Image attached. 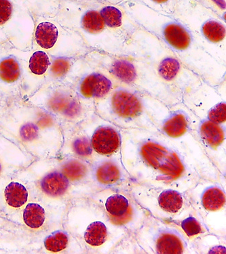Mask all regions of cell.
I'll use <instances>...</instances> for the list:
<instances>
[{
    "mask_svg": "<svg viewBox=\"0 0 226 254\" xmlns=\"http://www.w3.org/2000/svg\"><path fill=\"white\" fill-rule=\"evenodd\" d=\"M36 199L25 182L16 174L0 177V216L18 224L26 205Z\"/></svg>",
    "mask_w": 226,
    "mask_h": 254,
    "instance_id": "obj_25",
    "label": "cell"
},
{
    "mask_svg": "<svg viewBox=\"0 0 226 254\" xmlns=\"http://www.w3.org/2000/svg\"><path fill=\"white\" fill-rule=\"evenodd\" d=\"M92 181L97 190L120 186L129 181V173L122 164L121 153L110 156L98 155L91 164Z\"/></svg>",
    "mask_w": 226,
    "mask_h": 254,
    "instance_id": "obj_26",
    "label": "cell"
},
{
    "mask_svg": "<svg viewBox=\"0 0 226 254\" xmlns=\"http://www.w3.org/2000/svg\"><path fill=\"white\" fill-rule=\"evenodd\" d=\"M151 216L164 222L175 220L190 201L186 192L140 184L130 179L120 185Z\"/></svg>",
    "mask_w": 226,
    "mask_h": 254,
    "instance_id": "obj_16",
    "label": "cell"
},
{
    "mask_svg": "<svg viewBox=\"0 0 226 254\" xmlns=\"http://www.w3.org/2000/svg\"><path fill=\"white\" fill-rule=\"evenodd\" d=\"M32 241L21 226L0 216V254H28Z\"/></svg>",
    "mask_w": 226,
    "mask_h": 254,
    "instance_id": "obj_29",
    "label": "cell"
},
{
    "mask_svg": "<svg viewBox=\"0 0 226 254\" xmlns=\"http://www.w3.org/2000/svg\"><path fill=\"white\" fill-rule=\"evenodd\" d=\"M68 207H57L36 199L29 202L23 211L18 224L33 239L64 227Z\"/></svg>",
    "mask_w": 226,
    "mask_h": 254,
    "instance_id": "obj_22",
    "label": "cell"
},
{
    "mask_svg": "<svg viewBox=\"0 0 226 254\" xmlns=\"http://www.w3.org/2000/svg\"><path fill=\"white\" fill-rule=\"evenodd\" d=\"M226 237L209 233L200 237L192 245L196 254H225Z\"/></svg>",
    "mask_w": 226,
    "mask_h": 254,
    "instance_id": "obj_34",
    "label": "cell"
},
{
    "mask_svg": "<svg viewBox=\"0 0 226 254\" xmlns=\"http://www.w3.org/2000/svg\"><path fill=\"white\" fill-rule=\"evenodd\" d=\"M111 254H146L133 233H129L115 247Z\"/></svg>",
    "mask_w": 226,
    "mask_h": 254,
    "instance_id": "obj_35",
    "label": "cell"
},
{
    "mask_svg": "<svg viewBox=\"0 0 226 254\" xmlns=\"http://www.w3.org/2000/svg\"><path fill=\"white\" fill-rule=\"evenodd\" d=\"M127 12L140 27L155 35L204 81L214 86L226 83V66L209 55L177 18L154 10L144 12L130 9Z\"/></svg>",
    "mask_w": 226,
    "mask_h": 254,
    "instance_id": "obj_4",
    "label": "cell"
},
{
    "mask_svg": "<svg viewBox=\"0 0 226 254\" xmlns=\"http://www.w3.org/2000/svg\"><path fill=\"white\" fill-rule=\"evenodd\" d=\"M151 6L158 8L156 12L173 16L177 9L173 6L175 0H146Z\"/></svg>",
    "mask_w": 226,
    "mask_h": 254,
    "instance_id": "obj_36",
    "label": "cell"
},
{
    "mask_svg": "<svg viewBox=\"0 0 226 254\" xmlns=\"http://www.w3.org/2000/svg\"><path fill=\"white\" fill-rule=\"evenodd\" d=\"M192 125L207 157L220 173L226 177V125L198 118L194 114Z\"/></svg>",
    "mask_w": 226,
    "mask_h": 254,
    "instance_id": "obj_23",
    "label": "cell"
},
{
    "mask_svg": "<svg viewBox=\"0 0 226 254\" xmlns=\"http://www.w3.org/2000/svg\"><path fill=\"white\" fill-rule=\"evenodd\" d=\"M59 155L77 157L91 164L99 154L92 149L88 136L78 126L64 131V142Z\"/></svg>",
    "mask_w": 226,
    "mask_h": 254,
    "instance_id": "obj_32",
    "label": "cell"
},
{
    "mask_svg": "<svg viewBox=\"0 0 226 254\" xmlns=\"http://www.w3.org/2000/svg\"><path fill=\"white\" fill-rule=\"evenodd\" d=\"M114 223L134 233L144 224L149 213L121 186L97 190L88 196Z\"/></svg>",
    "mask_w": 226,
    "mask_h": 254,
    "instance_id": "obj_18",
    "label": "cell"
},
{
    "mask_svg": "<svg viewBox=\"0 0 226 254\" xmlns=\"http://www.w3.org/2000/svg\"><path fill=\"white\" fill-rule=\"evenodd\" d=\"M35 15L16 6L12 0H0V32L12 48L31 49Z\"/></svg>",
    "mask_w": 226,
    "mask_h": 254,
    "instance_id": "obj_21",
    "label": "cell"
},
{
    "mask_svg": "<svg viewBox=\"0 0 226 254\" xmlns=\"http://www.w3.org/2000/svg\"><path fill=\"white\" fill-rule=\"evenodd\" d=\"M21 70L20 99L26 101L40 88L64 82L77 58H55L40 50L21 51L11 46ZM79 58V57H78Z\"/></svg>",
    "mask_w": 226,
    "mask_h": 254,
    "instance_id": "obj_9",
    "label": "cell"
},
{
    "mask_svg": "<svg viewBox=\"0 0 226 254\" xmlns=\"http://www.w3.org/2000/svg\"><path fill=\"white\" fill-rule=\"evenodd\" d=\"M181 103L198 118L226 125V83L214 86L203 81L185 94Z\"/></svg>",
    "mask_w": 226,
    "mask_h": 254,
    "instance_id": "obj_20",
    "label": "cell"
},
{
    "mask_svg": "<svg viewBox=\"0 0 226 254\" xmlns=\"http://www.w3.org/2000/svg\"><path fill=\"white\" fill-rule=\"evenodd\" d=\"M146 109L156 131L167 138L202 179L219 182L226 187V177L207 157L192 128V113L182 103L166 105L144 94Z\"/></svg>",
    "mask_w": 226,
    "mask_h": 254,
    "instance_id": "obj_5",
    "label": "cell"
},
{
    "mask_svg": "<svg viewBox=\"0 0 226 254\" xmlns=\"http://www.w3.org/2000/svg\"><path fill=\"white\" fill-rule=\"evenodd\" d=\"M11 102L9 101L8 98L3 96L2 94L0 92V112L2 111V109L4 108L5 106L8 105L9 103Z\"/></svg>",
    "mask_w": 226,
    "mask_h": 254,
    "instance_id": "obj_37",
    "label": "cell"
},
{
    "mask_svg": "<svg viewBox=\"0 0 226 254\" xmlns=\"http://www.w3.org/2000/svg\"><path fill=\"white\" fill-rule=\"evenodd\" d=\"M94 6L99 10L107 29L125 43L140 27L132 16L127 10H122V7L109 3Z\"/></svg>",
    "mask_w": 226,
    "mask_h": 254,
    "instance_id": "obj_30",
    "label": "cell"
},
{
    "mask_svg": "<svg viewBox=\"0 0 226 254\" xmlns=\"http://www.w3.org/2000/svg\"><path fill=\"white\" fill-rule=\"evenodd\" d=\"M16 175L39 200L53 206L68 207L72 200L96 191L91 164L77 157L36 159Z\"/></svg>",
    "mask_w": 226,
    "mask_h": 254,
    "instance_id": "obj_2",
    "label": "cell"
},
{
    "mask_svg": "<svg viewBox=\"0 0 226 254\" xmlns=\"http://www.w3.org/2000/svg\"><path fill=\"white\" fill-rule=\"evenodd\" d=\"M28 254H86L82 247L65 227L33 239Z\"/></svg>",
    "mask_w": 226,
    "mask_h": 254,
    "instance_id": "obj_27",
    "label": "cell"
},
{
    "mask_svg": "<svg viewBox=\"0 0 226 254\" xmlns=\"http://www.w3.org/2000/svg\"><path fill=\"white\" fill-rule=\"evenodd\" d=\"M125 54L142 59L180 101L189 91L204 81L187 67L158 38L139 27L126 42Z\"/></svg>",
    "mask_w": 226,
    "mask_h": 254,
    "instance_id": "obj_7",
    "label": "cell"
},
{
    "mask_svg": "<svg viewBox=\"0 0 226 254\" xmlns=\"http://www.w3.org/2000/svg\"><path fill=\"white\" fill-rule=\"evenodd\" d=\"M134 235L146 254H196L175 227L150 214Z\"/></svg>",
    "mask_w": 226,
    "mask_h": 254,
    "instance_id": "obj_19",
    "label": "cell"
},
{
    "mask_svg": "<svg viewBox=\"0 0 226 254\" xmlns=\"http://www.w3.org/2000/svg\"><path fill=\"white\" fill-rule=\"evenodd\" d=\"M55 17L61 25L77 33L90 51L125 54V42L107 29L94 5H84L75 9L62 7Z\"/></svg>",
    "mask_w": 226,
    "mask_h": 254,
    "instance_id": "obj_10",
    "label": "cell"
},
{
    "mask_svg": "<svg viewBox=\"0 0 226 254\" xmlns=\"http://www.w3.org/2000/svg\"><path fill=\"white\" fill-rule=\"evenodd\" d=\"M121 134L122 164L133 181L186 192L202 179L158 131L121 129Z\"/></svg>",
    "mask_w": 226,
    "mask_h": 254,
    "instance_id": "obj_1",
    "label": "cell"
},
{
    "mask_svg": "<svg viewBox=\"0 0 226 254\" xmlns=\"http://www.w3.org/2000/svg\"><path fill=\"white\" fill-rule=\"evenodd\" d=\"M143 94L132 87L120 83L108 96L95 104L94 111L121 129L156 131Z\"/></svg>",
    "mask_w": 226,
    "mask_h": 254,
    "instance_id": "obj_11",
    "label": "cell"
},
{
    "mask_svg": "<svg viewBox=\"0 0 226 254\" xmlns=\"http://www.w3.org/2000/svg\"><path fill=\"white\" fill-rule=\"evenodd\" d=\"M174 17L190 31L198 44L220 64L226 66V20L216 13L190 12L178 8Z\"/></svg>",
    "mask_w": 226,
    "mask_h": 254,
    "instance_id": "obj_14",
    "label": "cell"
},
{
    "mask_svg": "<svg viewBox=\"0 0 226 254\" xmlns=\"http://www.w3.org/2000/svg\"><path fill=\"white\" fill-rule=\"evenodd\" d=\"M49 112L56 118L64 131L71 130L92 113L93 106L81 99L66 83L40 88L26 101Z\"/></svg>",
    "mask_w": 226,
    "mask_h": 254,
    "instance_id": "obj_12",
    "label": "cell"
},
{
    "mask_svg": "<svg viewBox=\"0 0 226 254\" xmlns=\"http://www.w3.org/2000/svg\"><path fill=\"white\" fill-rule=\"evenodd\" d=\"M97 154L110 156L120 153L121 128L94 112L79 125Z\"/></svg>",
    "mask_w": 226,
    "mask_h": 254,
    "instance_id": "obj_24",
    "label": "cell"
},
{
    "mask_svg": "<svg viewBox=\"0 0 226 254\" xmlns=\"http://www.w3.org/2000/svg\"><path fill=\"white\" fill-rule=\"evenodd\" d=\"M0 133L36 159L58 156L64 142L56 118L20 98L0 112Z\"/></svg>",
    "mask_w": 226,
    "mask_h": 254,
    "instance_id": "obj_3",
    "label": "cell"
},
{
    "mask_svg": "<svg viewBox=\"0 0 226 254\" xmlns=\"http://www.w3.org/2000/svg\"><path fill=\"white\" fill-rule=\"evenodd\" d=\"M31 49L55 58H78L90 51L77 33L61 25L55 16L35 15Z\"/></svg>",
    "mask_w": 226,
    "mask_h": 254,
    "instance_id": "obj_13",
    "label": "cell"
},
{
    "mask_svg": "<svg viewBox=\"0 0 226 254\" xmlns=\"http://www.w3.org/2000/svg\"><path fill=\"white\" fill-rule=\"evenodd\" d=\"M64 83L69 85L81 99L94 107L120 83L106 69L85 56L75 60Z\"/></svg>",
    "mask_w": 226,
    "mask_h": 254,
    "instance_id": "obj_15",
    "label": "cell"
},
{
    "mask_svg": "<svg viewBox=\"0 0 226 254\" xmlns=\"http://www.w3.org/2000/svg\"><path fill=\"white\" fill-rule=\"evenodd\" d=\"M36 158L0 133V177L14 175Z\"/></svg>",
    "mask_w": 226,
    "mask_h": 254,
    "instance_id": "obj_31",
    "label": "cell"
},
{
    "mask_svg": "<svg viewBox=\"0 0 226 254\" xmlns=\"http://www.w3.org/2000/svg\"><path fill=\"white\" fill-rule=\"evenodd\" d=\"M85 57L104 68L122 84L152 96L166 105L181 103L157 77L152 68L136 56L131 54L113 55L104 52L90 51Z\"/></svg>",
    "mask_w": 226,
    "mask_h": 254,
    "instance_id": "obj_8",
    "label": "cell"
},
{
    "mask_svg": "<svg viewBox=\"0 0 226 254\" xmlns=\"http://www.w3.org/2000/svg\"><path fill=\"white\" fill-rule=\"evenodd\" d=\"M21 70L10 44H0V92L9 101L20 98Z\"/></svg>",
    "mask_w": 226,
    "mask_h": 254,
    "instance_id": "obj_28",
    "label": "cell"
},
{
    "mask_svg": "<svg viewBox=\"0 0 226 254\" xmlns=\"http://www.w3.org/2000/svg\"><path fill=\"white\" fill-rule=\"evenodd\" d=\"M68 1H79V0H68Z\"/></svg>",
    "mask_w": 226,
    "mask_h": 254,
    "instance_id": "obj_38",
    "label": "cell"
},
{
    "mask_svg": "<svg viewBox=\"0 0 226 254\" xmlns=\"http://www.w3.org/2000/svg\"><path fill=\"white\" fill-rule=\"evenodd\" d=\"M186 194L209 231L226 237V187L219 182L201 179Z\"/></svg>",
    "mask_w": 226,
    "mask_h": 254,
    "instance_id": "obj_17",
    "label": "cell"
},
{
    "mask_svg": "<svg viewBox=\"0 0 226 254\" xmlns=\"http://www.w3.org/2000/svg\"><path fill=\"white\" fill-rule=\"evenodd\" d=\"M64 226L77 239L86 254H111L129 233L114 223L88 197L70 201Z\"/></svg>",
    "mask_w": 226,
    "mask_h": 254,
    "instance_id": "obj_6",
    "label": "cell"
},
{
    "mask_svg": "<svg viewBox=\"0 0 226 254\" xmlns=\"http://www.w3.org/2000/svg\"><path fill=\"white\" fill-rule=\"evenodd\" d=\"M166 222L175 227L192 247L200 237L210 233L191 203L175 220Z\"/></svg>",
    "mask_w": 226,
    "mask_h": 254,
    "instance_id": "obj_33",
    "label": "cell"
}]
</instances>
